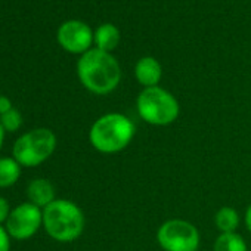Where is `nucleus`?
<instances>
[{"instance_id":"1","label":"nucleus","mask_w":251,"mask_h":251,"mask_svg":"<svg viewBox=\"0 0 251 251\" xmlns=\"http://www.w3.org/2000/svg\"><path fill=\"white\" fill-rule=\"evenodd\" d=\"M77 73L83 86L96 95L111 93L121 80V70L117 59L99 49H90L80 58Z\"/></svg>"},{"instance_id":"2","label":"nucleus","mask_w":251,"mask_h":251,"mask_svg":"<svg viewBox=\"0 0 251 251\" xmlns=\"http://www.w3.org/2000/svg\"><path fill=\"white\" fill-rule=\"evenodd\" d=\"M135 136V124L124 114L109 112L99 117L90 129L92 147L102 154H115L127 148Z\"/></svg>"},{"instance_id":"3","label":"nucleus","mask_w":251,"mask_h":251,"mask_svg":"<svg viewBox=\"0 0 251 251\" xmlns=\"http://www.w3.org/2000/svg\"><path fill=\"white\" fill-rule=\"evenodd\" d=\"M46 232L56 241L71 242L77 239L84 229L83 211L68 200H55L43 211Z\"/></svg>"},{"instance_id":"4","label":"nucleus","mask_w":251,"mask_h":251,"mask_svg":"<svg viewBox=\"0 0 251 251\" xmlns=\"http://www.w3.org/2000/svg\"><path fill=\"white\" fill-rule=\"evenodd\" d=\"M139 117L151 126H169L180 114L177 99L163 87L144 89L136 100Z\"/></svg>"},{"instance_id":"5","label":"nucleus","mask_w":251,"mask_h":251,"mask_svg":"<svg viewBox=\"0 0 251 251\" xmlns=\"http://www.w3.org/2000/svg\"><path fill=\"white\" fill-rule=\"evenodd\" d=\"M56 147V138L49 129H36L21 136L15 147V160L27 167H34L48 160Z\"/></svg>"},{"instance_id":"6","label":"nucleus","mask_w":251,"mask_h":251,"mask_svg":"<svg viewBox=\"0 0 251 251\" xmlns=\"http://www.w3.org/2000/svg\"><path fill=\"white\" fill-rule=\"evenodd\" d=\"M157 241L164 251H197L200 232L188 220L170 219L158 227Z\"/></svg>"},{"instance_id":"7","label":"nucleus","mask_w":251,"mask_h":251,"mask_svg":"<svg viewBox=\"0 0 251 251\" xmlns=\"http://www.w3.org/2000/svg\"><path fill=\"white\" fill-rule=\"evenodd\" d=\"M43 214L33 202H25L17 207L8 217V232L17 239L31 238L40 227Z\"/></svg>"},{"instance_id":"8","label":"nucleus","mask_w":251,"mask_h":251,"mask_svg":"<svg viewBox=\"0 0 251 251\" xmlns=\"http://www.w3.org/2000/svg\"><path fill=\"white\" fill-rule=\"evenodd\" d=\"M61 46L73 53H86L92 45L93 34L89 25L81 21H67L58 31Z\"/></svg>"},{"instance_id":"9","label":"nucleus","mask_w":251,"mask_h":251,"mask_svg":"<svg viewBox=\"0 0 251 251\" xmlns=\"http://www.w3.org/2000/svg\"><path fill=\"white\" fill-rule=\"evenodd\" d=\"M161 65L160 62L152 56L141 58L135 67V75L136 80L147 89V87H155L161 80Z\"/></svg>"},{"instance_id":"10","label":"nucleus","mask_w":251,"mask_h":251,"mask_svg":"<svg viewBox=\"0 0 251 251\" xmlns=\"http://www.w3.org/2000/svg\"><path fill=\"white\" fill-rule=\"evenodd\" d=\"M28 198L37 207H48L55 201V189L46 179H36L28 186Z\"/></svg>"},{"instance_id":"11","label":"nucleus","mask_w":251,"mask_h":251,"mask_svg":"<svg viewBox=\"0 0 251 251\" xmlns=\"http://www.w3.org/2000/svg\"><path fill=\"white\" fill-rule=\"evenodd\" d=\"M95 43L98 46L96 49L109 53L120 43V31H118V28L115 25H112V24H103V25H100L96 30Z\"/></svg>"},{"instance_id":"12","label":"nucleus","mask_w":251,"mask_h":251,"mask_svg":"<svg viewBox=\"0 0 251 251\" xmlns=\"http://www.w3.org/2000/svg\"><path fill=\"white\" fill-rule=\"evenodd\" d=\"M214 223L220 233H233L239 226L238 211L232 207H222L214 214Z\"/></svg>"},{"instance_id":"13","label":"nucleus","mask_w":251,"mask_h":251,"mask_svg":"<svg viewBox=\"0 0 251 251\" xmlns=\"http://www.w3.org/2000/svg\"><path fill=\"white\" fill-rule=\"evenodd\" d=\"M213 251H247V244L236 232L220 233L214 241Z\"/></svg>"},{"instance_id":"14","label":"nucleus","mask_w":251,"mask_h":251,"mask_svg":"<svg viewBox=\"0 0 251 251\" xmlns=\"http://www.w3.org/2000/svg\"><path fill=\"white\" fill-rule=\"evenodd\" d=\"M21 175V167L17 160L2 158L0 160V186H11L14 185Z\"/></svg>"},{"instance_id":"15","label":"nucleus","mask_w":251,"mask_h":251,"mask_svg":"<svg viewBox=\"0 0 251 251\" xmlns=\"http://www.w3.org/2000/svg\"><path fill=\"white\" fill-rule=\"evenodd\" d=\"M21 121H23L21 115L15 109H11V111H8L6 114H3L2 117H0V124H2L3 129L8 130V132H15L21 126Z\"/></svg>"},{"instance_id":"16","label":"nucleus","mask_w":251,"mask_h":251,"mask_svg":"<svg viewBox=\"0 0 251 251\" xmlns=\"http://www.w3.org/2000/svg\"><path fill=\"white\" fill-rule=\"evenodd\" d=\"M9 217V205L5 198L0 197V223Z\"/></svg>"},{"instance_id":"17","label":"nucleus","mask_w":251,"mask_h":251,"mask_svg":"<svg viewBox=\"0 0 251 251\" xmlns=\"http://www.w3.org/2000/svg\"><path fill=\"white\" fill-rule=\"evenodd\" d=\"M0 251H9V238L2 226H0Z\"/></svg>"},{"instance_id":"18","label":"nucleus","mask_w":251,"mask_h":251,"mask_svg":"<svg viewBox=\"0 0 251 251\" xmlns=\"http://www.w3.org/2000/svg\"><path fill=\"white\" fill-rule=\"evenodd\" d=\"M12 109V105H11V100L5 96H0V115L6 114L8 111Z\"/></svg>"},{"instance_id":"19","label":"nucleus","mask_w":251,"mask_h":251,"mask_svg":"<svg viewBox=\"0 0 251 251\" xmlns=\"http://www.w3.org/2000/svg\"><path fill=\"white\" fill-rule=\"evenodd\" d=\"M244 222H245V226H247V229H248V232L251 233V205L247 208V211H245V216H244Z\"/></svg>"},{"instance_id":"20","label":"nucleus","mask_w":251,"mask_h":251,"mask_svg":"<svg viewBox=\"0 0 251 251\" xmlns=\"http://www.w3.org/2000/svg\"><path fill=\"white\" fill-rule=\"evenodd\" d=\"M3 133H5V129H3V126L0 124V148H2V142H3Z\"/></svg>"}]
</instances>
